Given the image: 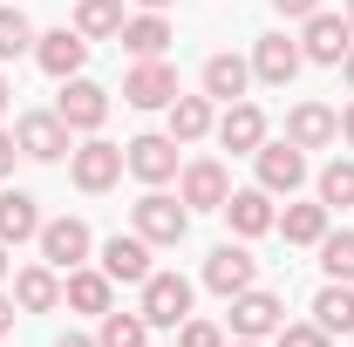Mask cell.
Listing matches in <instances>:
<instances>
[{
	"mask_svg": "<svg viewBox=\"0 0 354 347\" xmlns=\"http://www.w3.org/2000/svg\"><path fill=\"white\" fill-rule=\"evenodd\" d=\"M0 279H7V245H0Z\"/></svg>",
	"mask_w": 354,
	"mask_h": 347,
	"instance_id": "b9f144b4",
	"label": "cell"
},
{
	"mask_svg": "<svg viewBox=\"0 0 354 347\" xmlns=\"http://www.w3.org/2000/svg\"><path fill=\"white\" fill-rule=\"evenodd\" d=\"M239 347H259V341H239Z\"/></svg>",
	"mask_w": 354,
	"mask_h": 347,
	"instance_id": "ee69618b",
	"label": "cell"
},
{
	"mask_svg": "<svg viewBox=\"0 0 354 347\" xmlns=\"http://www.w3.org/2000/svg\"><path fill=\"white\" fill-rule=\"evenodd\" d=\"M109 286H116L109 272H82V265H75L68 286H62V300L75 306V313H109Z\"/></svg>",
	"mask_w": 354,
	"mask_h": 347,
	"instance_id": "d4e9b609",
	"label": "cell"
},
{
	"mask_svg": "<svg viewBox=\"0 0 354 347\" xmlns=\"http://www.w3.org/2000/svg\"><path fill=\"white\" fill-rule=\"evenodd\" d=\"M143 341H150V320H143V313H102L95 347H143Z\"/></svg>",
	"mask_w": 354,
	"mask_h": 347,
	"instance_id": "f1b7e54d",
	"label": "cell"
},
{
	"mask_svg": "<svg viewBox=\"0 0 354 347\" xmlns=\"http://www.w3.org/2000/svg\"><path fill=\"white\" fill-rule=\"evenodd\" d=\"M55 347H95V341H82V334H62V341H55Z\"/></svg>",
	"mask_w": 354,
	"mask_h": 347,
	"instance_id": "74e56055",
	"label": "cell"
},
{
	"mask_svg": "<svg viewBox=\"0 0 354 347\" xmlns=\"http://www.w3.org/2000/svg\"><path fill=\"white\" fill-rule=\"evenodd\" d=\"M136 7H143V14H164V7H171V0H136Z\"/></svg>",
	"mask_w": 354,
	"mask_h": 347,
	"instance_id": "ab89813d",
	"label": "cell"
},
{
	"mask_svg": "<svg viewBox=\"0 0 354 347\" xmlns=\"http://www.w3.org/2000/svg\"><path fill=\"white\" fill-rule=\"evenodd\" d=\"M14 300L28 306V313H48V306L62 300V279H55V265H21V272H14Z\"/></svg>",
	"mask_w": 354,
	"mask_h": 347,
	"instance_id": "603a6c76",
	"label": "cell"
},
{
	"mask_svg": "<svg viewBox=\"0 0 354 347\" xmlns=\"http://www.w3.org/2000/svg\"><path fill=\"white\" fill-rule=\"evenodd\" d=\"M272 14H286V21H307V14H320V0H272Z\"/></svg>",
	"mask_w": 354,
	"mask_h": 347,
	"instance_id": "e575fe53",
	"label": "cell"
},
{
	"mask_svg": "<svg viewBox=\"0 0 354 347\" xmlns=\"http://www.w3.org/2000/svg\"><path fill=\"white\" fill-rule=\"evenodd\" d=\"M123 102L130 109H171L177 102V68L157 55V62H136L130 75H123Z\"/></svg>",
	"mask_w": 354,
	"mask_h": 347,
	"instance_id": "277c9868",
	"label": "cell"
},
{
	"mask_svg": "<svg viewBox=\"0 0 354 347\" xmlns=\"http://www.w3.org/2000/svg\"><path fill=\"white\" fill-rule=\"evenodd\" d=\"M348 21H354V0H348Z\"/></svg>",
	"mask_w": 354,
	"mask_h": 347,
	"instance_id": "f6af8a7d",
	"label": "cell"
},
{
	"mask_svg": "<svg viewBox=\"0 0 354 347\" xmlns=\"http://www.w3.org/2000/svg\"><path fill=\"white\" fill-rule=\"evenodd\" d=\"M300 41H286V35H259V48H252V75L259 82H272V88H286L293 75H300Z\"/></svg>",
	"mask_w": 354,
	"mask_h": 347,
	"instance_id": "5bb4252c",
	"label": "cell"
},
{
	"mask_svg": "<svg viewBox=\"0 0 354 347\" xmlns=\"http://www.w3.org/2000/svg\"><path fill=\"white\" fill-rule=\"evenodd\" d=\"M28 48H35L28 14H21V7H0V62H14V55H28Z\"/></svg>",
	"mask_w": 354,
	"mask_h": 347,
	"instance_id": "1f68e13d",
	"label": "cell"
},
{
	"mask_svg": "<svg viewBox=\"0 0 354 347\" xmlns=\"http://www.w3.org/2000/svg\"><path fill=\"white\" fill-rule=\"evenodd\" d=\"M320 265H327V279L354 286V232H327L320 238Z\"/></svg>",
	"mask_w": 354,
	"mask_h": 347,
	"instance_id": "f546056e",
	"label": "cell"
},
{
	"mask_svg": "<svg viewBox=\"0 0 354 347\" xmlns=\"http://www.w3.org/2000/svg\"><path fill=\"white\" fill-rule=\"evenodd\" d=\"M286 327V306H279V293H232V334L239 341H266V334H279Z\"/></svg>",
	"mask_w": 354,
	"mask_h": 347,
	"instance_id": "8992f818",
	"label": "cell"
},
{
	"mask_svg": "<svg viewBox=\"0 0 354 347\" xmlns=\"http://www.w3.org/2000/svg\"><path fill=\"white\" fill-rule=\"evenodd\" d=\"M14 143H21V157H35V164H55V157L68 150V123H62L55 109H35V116H21Z\"/></svg>",
	"mask_w": 354,
	"mask_h": 347,
	"instance_id": "ba28073f",
	"label": "cell"
},
{
	"mask_svg": "<svg viewBox=\"0 0 354 347\" xmlns=\"http://www.w3.org/2000/svg\"><path fill=\"white\" fill-rule=\"evenodd\" d=\"M123 171H136L143 184H171L177 177V136H136V143H123Z\"/></svg>",
	"mask_w": 354,
	"mask_h": 347,
	"instance_id": "9c48e42d",
	"label": "cell"
},
{
	"mask_svg": "<svg viewBox=\"0 0 354 347\" xmlns=\"http://www.w3.org/2000/svg\"><path fill=\"white\" fill-rule=\"evenodd\" d=\"M205 130H212V95H177L171 102V136L177 143H198Z\"/></svg>",
	"mask_w": 354,
	"mask_h": 347,
	"instance_id": "83f0119b",
	"label": "cell"
},
{
	"mask_svg": "<svg viewBox=\"0 0 354 347\" xmlns=\"http://www.w3.org/2000/svg\"><path fill=\"white\" fill-rule=\"evenodd\" d=\"M272 347H334V334H327V327H279Z\"/></svg>",
	"mask_w": 354,
	"mask_h": 347,
	"instance_id": "d6a6232c",
	"label": "cell"
},
{
	"mask_svg": "<svg viewBox=\"0 0 354 347\" xmlns=\"http://www.w3.org/2000/svg\"><path fill=\"white\" fill-rule=\"evenodd\" d=\"M21 238H41V212L28 191H0V245H21Z\"/></svg>",
	"mask_w": 354,
	"mask_h": 347,
	"instance_id": "ffe728a7",
	"label": "cell"
},
{
	"mask_svg": "<svg viewBox=\"0 0 354 347\" xmlns=\"http://www.w3.org/2000/svg\"><path fill=\"white\" fill-rule=\"evenodd\" d=\"M334 136H341V116H334L327 102H293V116H286V143L320 150V143H334Z\"/></svg>",
	"mask_w": 354,
	"mask_h": 347,
	"instance_id": "2e32d148",
	"label": "cell"
},
{
	"mask_svg": "<svg viewBox=\"0 0 354 347\" xmlns=\"http://www.w3.org/2000/svg\"><path fill=\"white\" fill-rule=\"evenodd\" d=\"M225 218H232V232H239V238H259V232L279 225L272 191H232V198H225Z\"/></svg>",
	"mask_w": 354,
	"mask_h": 347,
	"instance_id": "d6986e66",
	"label": "cell"
},
{
	"mask_svg": "<svg viewBox=\"0 0 354 347\" xmlns=\"http://www.w3.org/2000/svg\"><path fill=\"white\" fill-rule=\"evenodd\" d=\"M41 259L55 265V272H75V265L88 259V225L82 218H48L41 225Z\"/></svg>",
	"mask_w": 354,
	"mask_h": 347,
	"instance_id": "52a82bcc",
	"label": "cell"
},
{
	"mask_svg": "<svg viewBox=\"0 0 354 347\" xmlns=\"http://www.w3.org/2000/svg\"><path fill=\"white\" fill-rule=\"evenodd\" d=\"M102 272L123 279V286H143V279L157 272V265H150V238H136V232L123 238V232H116V238L102 245Z\"/></svg>",
	"mask_w": 354,
	"mask_h": 347,
	"instance_id": "9a60e30c",
	"label": "cell"
},
{
	"mask_svg": "<svg viewBox=\"0 0 354 347\" xmlns=\"http://www.w3.org/2000/svg\"><path fill=\"white\" fill-rule=\"evenodd\" d=\"M279 232H286V245H320L327 238V205H286Z\"/></svg>",
	"mask_w": 354,
	"mask_h": 347,
	"instance_id": "484cf974",
	"label": "cell"
},
{
	"mask_svg": "<svg viewBox=\"0 0 354 347\" xmlns=\"http://www.w3.org/2000/svg\"><path fill=\"white\" fill-rule=\"evenodd\" d=\"M245 82H252V62H239V55H212L205 62V95L212 102H239Z\"/></svg>",
	"mask_w": 354,
	"mask_h": 347,
	"instance_id": "44dd1931",
	"label": "cell"
},
{
	"mask_svg": "<svg viewBox=\"0 0 354 347\" xmlns=\"http://www.w3.org/2000/svg\"><path fill=\"white\" fill-rule=\"evenodd\" d=\"M75 35H88V41L123 35V0H82L75 7Z\"/></svg>",
	"mask_w": 354,
	"mask_h": 347,
	"instance_id": "4316f807",
	"label": "cell"
},
{
	"mask_svg": "<svg viewBox=\"0 0 354 347\" xmlns=\"http://www.w3.org/2000/svg\"><path fill=\"white\" fill-rule=\"evenodd\" d=\"M225 198H232V177H225V164H191L184 171V205L191 212H225Z\"/></svg>",
	"mask_w": 354,
	"mask_h": 347,
	"instance_id": "e0dca14e",
	"label": "cell"
},
{
	"mask_svg": "<svg viewBox=\"0 0 354 347\" xmlns=\"http://www.w3.org/2000/svg\"><path fill=\"white\" fill-rule=\"evenodd\" d=\"M341 136H348V143H354V102H348V116H341Z\"/></svg>",
	"mask_w": 354,
	"mask_h": 347,
	"instance_id": "f35d334b",
	"label": "cell"
},
{
	"mask_svg": "<svg viewBox=\"0 0 354 347\" xmlns=\"http://www.w3.org/2000/svg\"><path fill=\"white\" fill-rule=\"evenodd\" d=\"M143 320L150 327H184L191 320V279L184 272H150L143 279Z\"/></svg>",
	"mask_w": 354,
	"mask_h": 347,
	"instance_id": "7a4b0ae2",
	"label": "cell"
},
{
	"mask_svg": "<svg viewBox=\"0 0 354 347\" xmlns=\"http://www.w3.org/2000/svg\"><path fill=\"white\" fill-rule=\"evenodd\" d=\"M320 205L334 212V205H354V157H334L327 171H320Z\"/></svg>",
	"mask_w": 354,
	"mask_h": 347,
	"instance_id": "4dcf8cb0",
	"label": "cell"
},
{
	"mask_svg": "<svg viewBox=\"0 0 354 347\" xmlns=\"http://www.w3.org/2000/svg\"><path fill=\"white\" fill-rule=\"evenodd\" d=\"M252 157H259V191H272V198H279V191L293 198V191L307 184V150H300V143H259Z\"/></svg>",
	"mask_w": 354,
	"mask_h": 347,
	"instance_id": "5b68a950",
	"label": "cell"
},
{
	"mask_svg": "<svg viewBox=\"0 0 354 347\" xmlns=\"http://www.w3.org/2000/svg\"><path fill=\"white\" fill-rule=\"evenodd\" d=\"M348 48H354V21L348 14H327V7L307 14V35H300V55H307V62H327V68H334V62H348Z\"/></svg>",
	"mask_w": 354,
	"mask_h": 347,
	"instance_id": "3957f363",
	"label": "cell"
},
{
	"mask_svg": "<svg viewBox=\"0 0 354 347\" xmlns=\"http://www.w3.org/2000/svg\"><path fill=\"white\" fill-rule=\"evenodd\" d=\"M14 157H21V143H14V136H0V177L14 171Z\"/></svg>",
	"mask_w": 354,
	"mask_h": 347,
	"instance_id": "d590c367",
	"label": "cell"
},
{
	"mask_svg": "<svg viewBox=\"0 0 354 347\" xmlns=\"http://www.w3.org/2000/svg\"><path fill=\"white\" fill-rule=\"evenodd\" d=\"M313 327H327V334H354V286L327 279L320 300H313Z\"/></svg>",
	"mask_w": 354,
	"mask_h": 347,
	"instance_id": "cb8c5ba5",
	"label": "cell"
},
{
	"mask_svg": "<svg viewBox=\"0 0 354 347\" xmlns=\"http://www.w3.org/2000/svg\"><path fill=\"white\" fill-rule=\"evenodd\" d=\"M218 143L232 150V157H252V150L266 143V116H259V102H245V95H239V102H225V116H218Z\"/></svg>",
	"mask_w": 354,
	"mask_h": 347,
	"instance_id": "8fae6325",
	"label": "cell"
},
{
	"mask_svg": "<svg viewBox=\"0 0 354 347\" xmlns=\"http://www.w3.org/2000/svg\"><path fill=\"white\" fill-rule=\"evenodd\" d=\"M35 62H41L55 82L82 75V62H88V35H75V28H55V35H41V41H35Z\"/></svg>",
	"mask_w": 354,
	"mask_h": 347,
	"instance_id": "4fadbf2b",
	"label": "cell"
},
{
	"mask_svg": "<svg viewBox=\"0 0 354 347\" xmlns=\"http://www.w3.org/2000/svg\"><path fill=\"white\" fill-rule=\"evenodd\" d=\"M130 218H136V238H150V245H177L191 232V205L184 198H164V191H143L130 205Z\"/></svg>",
	"mask_w": 354,
	"mask_h": 347,
	"instance_id": "6da1fadb",
	"label": "cell"
},
{
	"mask_svg": "<svg viewBox=\"0 0 354 347\" xmlns=\"http://www.w3.org/2000/svg\"><path fill=\"white\" fill-rule=\"evenodd\" d=\"M55 116H62L68 130H102V116H109V88H95V82H82V75H68L62 102H55Z\"/></svg>",
	"mask_w": 354,
	"mask_h": 347,
	"instance_id": "30bf717a",
	"label": "cell"
},
{
	"mask_svg": "<svg viewBox=\"0 0 354 347\" xmlns=\"http://www.w3.org/2000/svg\"><path fill=\"white\" fill-rule=\"evenodd\" d=\"M0 334H14V300H0Z\"/></svg>",
	"mask_w": 354,
	"mask_h": 347,
	"instance_id": "8d00e7d4",
	"label": "cell"
},
{
	"mask_svg": "<svg viewBox=\"0 0 354 347\" xmlns=\"http://www.w3.org/2000/svg\"><path fill=\"white\" fill-rule=\"evenodd\" d=\"M7 95H14V88H7V82H0V109H7Z\"/></svg>",
	"mask_w": 354,
	"mask_h": 347,
	"instance_id": "7bdbcfd3",
	"label": "cell"
},
{
	"mask_svg": "<svg viewBox=\"0 0 354 347\" xmlns=\"http://www.w3.org/2000/svg\"><path fill=\"white\" fill-rule=\"evenodd\" d=\"M341 68H348V82H354V48H348V62H341Z\"/></svg>",
	"mask_w": 354,
	"mask_h": 347,
	"instance_id": "60d3db41",
	"label": "cell"
},
{
	"mask_svg": "<svg viewBox=\"0 0 354 347\" xmlns=\"http://www.w3.org/2000/svg\"><path fill=\"white\" fill-rule=\"evenodd\" d=\"M252 272H259V259H252L245 245H218V252L205 259V286H212L218 300H232V293H245V286H252Z\"/></svg>",
	"mask_w": 354,
	"mask_h": 347,
	"instance_id": "7c38bea8",
	"label": "cell"
},
{
	"mask_svg": "<svg viewBox=\"0 0 354 347\" xmlns=\"http://www.w3.org/2000/svg\"><path fill=\"white\" fill-rule=\"evenodd\" d=\"M123 48H130L136 62H157V55L171 48V21H164V14H136V21H123Z\"/></svg>",
	"mask_w": 354,
	"mask_h": 347,
	"instance_id": "7402d4cb",
	"label": "cell"
},
{
	"mask_svg": "<svg viewBox=\"0 0 354 347\" xmlns=\"http://www.w3.org/2000/svg\"><path fill=\"white\" fill-rule=\"evenodd\" d=\"M68 171H75V184H82V191H109V184L123 177V150H116V143H82Z\"/></svg>",
	"mask_w": 354,
	"mask_h": 347,
	"instance_id": "ac0fdd59",
	"label": "cell"
},
{
	"mask_svg": "<svg viewBox=\"0 0 354 347\" xmlns=\"http://www.w3.org/2000/svg\"><path fill=\"white\" fill-rule=\"evenodd\" d=\"M177 347H225V334L212 320H184V327H177Z\"/></svg>",
	"mask_w": 354,
	"mask_h": 347,
	"instance_id": "836d02e7",
	"label": "cell"
}]
</instances>
